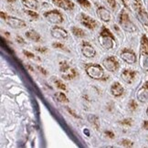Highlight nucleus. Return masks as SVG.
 Here are the masks:
<instances>
[{
  "instance_id": "6e6552de",
  "label": "nucleus",
  "mask_w": 148,
  "mask_h": 148,
  "mask_svg": "<svg viewBox=\"0 0 148 148\" xmlns=\"http://www.w3.org/2000/svg\"><path fill=\"white\" fill-rule=\"evenodd\" d=\"M102 66L110 72H116L120 68V62L114 56H110L102 60Z\"/></svg>"
},
{
  "instance_id": "20e7f679",
  "label": "nucleus",
  "mask_w": 148,
  "mask_h": 148,
  "mask_svg": "<svg viewBox=\"0 0 148 148\" xmlns=\"http://www.w3.org/2000/svg\"><path fill=\"white\" fill-rule=\"evenodd\" d=\"M134 8L139 21L148 29V15L143 8L141 0H134Z\"/></svg>"
},
{
  "instance_id": "412c9836",
  "label": "nucleus",
  "mask_w": 148,
  "mask_h": 148,
  "mask_svg": "<svg viewBox=\"0 0 148 148\" xmlns=\"http://www.w3.org/2000/svg\"><path fill=\"white\" fill-rule=\"evenodd\" d=\"M88 121L90 123V124L92 125V126L95 128V129H99L100 127V121H99V118L97 115L95 114H89L88 115Z\"/></svg>"
},
{
  "instance_id": "aec40b11",
  "label": "nucleus",
  "mask_w": 148,
  "mask_h": 148,
  "mask_svg": "<svg viewBox=\"0 0 148 148\" xmlns=\"http://www.w3.org/2000/svg\"><path fill=\"white\" fill-rule=\"evenodd\" d=\"M23 5L26 8L31 10H37L38 8V0H21Z\"/></svg>"
},
{
  "instance_id": "f03ea898",
  "label": "nucleus",
  "mask_w": 148,
  "mask_h": 148,
  "mask_svg": "<svg viewBox=\"0 0 148 148\" xmlns=\"http://www.w3.org/2000/svg\"><path fill=\"white\" fill-rule=\"evenodd\" d=\"M139 63L142 69L148 72V38L146 36H143L141 38Z\"/></svg>"
},
{
  "instance_id": "423d86ee",
  "label": "nucleus",
  "mask_w": 148,
  "mask_h": 148,
  "mask_svg": "<svg viewBox=\"0 0 148 148\" xmlns=\"http://www.w3.org/2000/svg\"><path fill=\"white\" fill-rule=\"evenodd\" d=\"M119 24H120L121 27L124 31L129 32V33H134L137 30L135 25L131 21L128 14L125 12V11H123L120 15V18H119Z\"/></svg>"
},
{
  "instance_id": "a19ab883",
  "label": "nucleus",
  "mask_w": 148,
  "mask_h": 148,
  "mask_svg": "<svg viewBox=\"0 0 148 148\" xmlns=\"http://www.w3.org/2000/svg\"><path fill=\"white\" fill-rule=\"evenodd\" d=\"M146 114H147V116H148V108H147V110H146Z\"/></svg>"
},
{
  "instance_id": "58836bf2",
  "label": "nucleus",
  "mask_w": 148,
  "mask_h": 148,
  "mask_svg": "<svg viewBox=\"0 0 148 148\" xmlns=\"http://www.w3.org/2000/svg\"><path fill=\"white\" fill-rule=\"evenodd\" d=\"M27 69L29 70L30 71H34V69H33V68H32L31 66H29V65H27Z\"/></svg>"
},
{
  "instance_id": "f3484780",
  "label": "nucleus",
  "mask_w": 148,
  "mask_h": 148,
  "mask_svg": "<svg viewBox=\"0 0 148 148\" xmlns=\"http://www.w3.org/2000/svg\"><path fill=\"white\" fill-rule=\"evenodd\" d=\"M97 15L100 19L103 22H110L112 19V16L109 10H107L103 7H99L97 8Z\"/></svg>"
},
{
  "instance_id": "bb28decb",
  "label": "nucleus",
  "mask_w": 148,
  "mask_h": 148,
  "mask_svg": "<svg viewBox=\"0 0 148 148\" xmlns=\"http://www.w3.org/2000/svg\"><path fill=\"white\" fill-rule=\"evenodd\" d=\"M26 12V14L29 16V18H31V19H35V20H37L38 18V14L37 13V12H34V10H26L25 11Z\"/></svg>"
},
{
  "instance_id": "4c0bfd02",
  "label": "nucleus",
  "mask_w": 148,
  "mask_h": 148,
  "mask_svg": "<svg viewBox=\"0 0 148 148\" xmlns=\"http://www.w3.org/2000/svg\"><path fill=\"white\" fill-rule=\"evenodd\" d=\"M144 128L146 131H148V121H145V123H144Z\"/></svg>"
},
{
  "instance_id": "5701e85b",
  "label": "nucleus",
  "mask_w": 148,
  "mask_h": 148,
  "mask_svg": "<svg viewBox=\"0 0 148 148\" xmlns=\"http://www.w3.org/2000/svg\"><path fill=\"white\" fill-rule=\"evenodd\" d=\"M55 99L59 102H61V103H68L69 102V99L67 98V96L63 92H60L55 93Z\"/></svg>"
},
{
  "instance_id": "a878e982",
  "label": "nucleus",
  "mask_w": 148,
  "mask_h": 148,
  "mask_svg": "<svg viewBox=\"0 0 148 148\" xmlns=\"http://www.w3.org/2000/svg\"><path fill=\"white\" fill-rule=\"evenodd\" d=\"M108 7H109L112 10H114L116 9V7H117V5H116V2H115V0H102Z\"/></svg>"
},
{
  "instance_id": "f704fd0d",
  "label": "nucleus",
  "mask_w": 148,
  "mask_h": 148,
  "mask_svg": "<svg viewBox=\"0 0 148 148\" xmlns=\"http://www.w3.org/2000/svg\"><path fill=\"white\" fill-rule=\"evenodd\" d=\"M104 134L107 136V137H109L110 139H113V138H114V134H113L112 131H105Z\"/></svg>"
},
{
  "instance_id": "72a5a7b5",
  "label": "nucleus",
  "mask_w": 148,
  "mask_h": 148,
  "mask_svg": "<svg viewBox=\"0 0 148 148\" xmlns=\"http://www.w3.org/2000/svg\"><path fill=\"white\" fill-rule=\"evenodd\" d=\"M35 49H36V50L38 51V52H39V53H46L47 51H48V49L46 47H37Z\"/></svg>"
},
{
  "instance_id": "dca6fc26",
  "label": "nucleus",
  "mask_w": 148,
  "mask_h": 148,
  "mask_svg": "<svg viewBox=\"0 0 148 148\" xmlns=\"http://www.w3.org/2000/svg\"><path fill=\"white\" fill-rule=\"evenodd\" d=\"M135 76H136V72L132 70H124L121 74L122 79L128 84H131L134 81Z\"/></svg>"
},
{
  "instance_id": "4468645a",
  "label": "nucleus",
  "mask_w": 148,
  "mask_h": 148,
  "mask_svg": "<svg viewBox=\"0 0 148 148\" xmlns=\"http://www.w3.org/2000/svg\"><path fill=\"white\" fill-rule=\"evenodd\" d=\"M52 2L58 8L67 11H71L74 9V4L71 0H52Z\"/></svg>"
},
{
  "instance_id": "9b49d317",
  "label": "nucleus",
  "mask_w": 148,
  "mask_h": 148,
  "mask_svg": "<svg viewBox=\"0 0 148 148\" xmlns=\"http://www.w3.org/2000/svg\"><path fill=\"white\" fill-rule=\"evenodd\" d=\"M81 50L82 55L84 57H86V58L90 59V58H94L96 56V49L88 41H82V43L81 44Z\"/></svg>"
},
{
  "instance_id": "39448f33",
  "label": "nucleus",
  "mask_w": 148,
  "mask_h": 148,
  "mask_svg": "<svg viewBox=\"0 0 148 148\" xmlns=\"http://www.w3.org/2000/svg\"><path fill=\"white\" fill-rule=\"evenodd\" d=\"M60 71L61 72L63 79H67V81L73 79L79 75L77 71L74 68H71V65L65 60L60 62Z\"/></svg>"
},
{
  "instance_id": "1a4fd4ad",
  "label": "nucleus",
  "mask_w": 148,
  "mask_h": 148,
  "mask_svg": "<svg viewBox=\"0 0 148 148\" xmlns=\"http://www.w3.org/2000/svg\"><path fill=\"white\" fill-rule=\"evenodd\" d=\"M79 21L81 22V24L84 26L85 27L89 28L90 30H94L95 28L99 27V23L92 18H90L88 15L82 13L79 16Z\"/></svg>"
},
{
  "instance_id": "393cba45",
  "label": "nucleus",
  "mask_w": 148,
  "mask_h": 148,
  "mask_svg": "<svg viewBox=\"0 0 148 148\" xmlns=\"http://www.w3.org/2000/svg\"><path fill=\"white\" fill-rule=\"evenodd\" d=\"M77 2L81 5V7L86 10H89L90 8H92V5L88 1V0H77Z\"/></svg>"
},
{
  "instance_id": "b1692460",
  "label": "nucleus",
  "mask_w": 148,
  "mask_h": 148,
  "mask_svg": "<svg viewBox=\"0 0 148 148\" xmlns=\"http://www.w3.org/2000/svg\"><path fill=\"white\" fill-rule=\"evenodd\" d=\"M53 83L55 84V86L58 88L59 90H66V85L63 83V82L60 81V79H53Z\"/></svg>"
},
{
  "instance_id": "f257e3e1",
  "label": "nucleus",
  "mask_w": 148,
  "mask_h": 148,
  "mask_svg": "<svg viewBox=\"0 0 148 148\" xmlns=\"http://www.w3.org/2000/svg\"><path fill=\"white\" fill-rule=\"evenodd\" d=\"M99 43L105 50H111L114 48L115 38L112 33L106 27H102L99 35Z\"/></svg>"
},
{
  "instance_id": "4be33fe9",
  "label": "nucleus",
  "mask_w": 148,
  "mask_h": 148,
  "mask_svg": "<svg viewBox=\"0 0 148 148\" xmlns=\"http://www.w3.org/2000/svg\"><path fill=\"white\" fill-rule=\"evenodd\" d=\"M71 33L76 38H84L85 36H86V33H85V31L82 29V28L75 27V26H73L71 27Z\"/></svg>"
},
{
  "instance_id": "9d476101",
  "label": "nucleus",
  "mask_w": 148,
  "mask_h": 148,
  "mask_svg": "<svg viewBox=\"0 0 148 148\" xmlns=\"http://www.w3.org/2000/svg\"><path fill=\"white\" fill-rule=\"evenodd\" d=\"M44 18H46L49 23L54 25H59L63 22V16L58 10H51L44 13Z\"/></svg>"
},
{
  "instance_id": "7c9ffc66",
  "label": "nucleus",
  "mask_w": 148,
  "mask_h": 148,
  "mask_svg": "<svg viewBox=\"0 0 148 148\" xmlns=\"http://www.w3.org/2000/svg\"><path fill=\"white\" fill-rule=\"evenodd\" d=\"M132 122H133L132 119H124V120L120 122V123L122 125H125V126H131L132 125Z\"/></svg>"
},
{
  "instance_id": "e433bc0d",
  "label": "nucleus",
  "mask_w": 148,
  "mask_h": 148,
  "mask_svg": "<svg viewBox=\"0 0 148 148\" xmlns=\"http://www.w3.org/2000/svg\"><path fill=\"white\" fill-rule=\"evenodd\" d=\"M38 69L39 70V71H40L42 74H44V75H47L48 74V71L44 69V68H42V67H40V66H38Z\"/></svg>"
},
{
  "instance_id": "2eb2a0df",
  "label": "nucleus",
  "mask_w": 148,
  "mask_h": 148,
  "mask_svg": "<svg viewBox=\"0 0 148 148\" xmlns=\"http://www.w3.org/2000/svg\"><path fill=\"white\" fill-rule=\"evenodd\" d=\"M110 92H111V94L112 96H114V97H120V96H122L123 94L124 90L120 82H114L111 85Z\"/></svg>"
},
{
  "instance_id": "a211bd4d",
  "label": "nucleus",
  "mask_w": 148,
  "mask_h": 148,
  "mask_svg": "<svg viewBox=\"0 0 148 148\" xmlns=\"http://www.w3.org/2000/svg\"><path fill=\"white\" fill-rule=\"evenodd\" d=\"M137 99L141 102L148 101V82H146L137 92Z\"/></svg>"
},
{
  "instance_id": "473e14b6",
  "label": "nucleus",
  "mask_w": 148,
  "mask_h": 148,
  "mask_svg": "<svg viewBox=\"0 0 148 148\" xmlns=\"http://www.w3.org/2000/svg\"><path fill=\"white\" fill-rule=\"evenodd\" d=\"M66 110L68 111V112H69V113H71V114L73 116V117H75V118H78V119H81V117H79L78 114H77V113L75 112H74L72 109H71V108H70V107H68V106H66Z\"/></svg>"
},
{
  "instance_id": "f8f14e48",
  "label": "nucleus",
  "mask_w": 148,
  "mask_h": 148,
  "mask_svg": "<svg viewBox=\"0 0 148 148\" xmlns=\"http://www.w3.org/2000/svg\"><path fill=\"white\" fill-rule=\"evenodd\" d=\"M120 58L128 64H134L136 62V55L130 49H123L120 53Z\"/></svg>"
},
{
  "instance_id": "c756f323",
  "label": "nucleus",
  "mask_w": 148,
  "mask_h": 148,
  "mask_svg": "<svg viewBox=\"0 0 148 148\" xmlns=\"http://www.w3.org/2000/svg\"><path fill=\"white\" fill-rule=\"evenodd\" d=\"M23 54L27 57V59H30V60H40L38 58H37V57L34 55L33 53L29 52V51L27 50H23Z\"/></svg>"
},
{
  "instance_id": "6ab92c4d",
  "label": "nucleus",
  "mask_w": 148,
  "mask_h": 148,
  "mask_svg": "<svg viewBox=\"0 0 148 148\" xmlns=\"http://www.w3.org/2000/svg\"><path fill=\"white\" fill-rule=\"evenodd\" d=\"M25 36L27 37V39H29L31 41L34 42H39L41 40V37L40 35L35 30H28L25 33Z\"/></svg>"
},
{
  "instance_id": "c9c22d12",
  "label": "nucleus",
  "mask_w": 148,
  "mask_h": 148,
  "mask_svg": "<svg viewBox=\"0 0 148 148\" xmlns=\"http://www.w3.org/2000/svg\"><path fill=\"white\" fill-rule=\"evenodd\" d=\"M16 42H18V44H22V45L26 44L25 40H24V39L22 38L20 36H16Z\"/></svg>"
},
{
  "instance_id": "7ed1b4c3",
  "label": "nucleus",
  "mask_w": 148,
  "mask_h": 148,
  "mask_svg": "<svg viewBox=\"0 0 148 148\" xmlns=\"http://www.w3.org/2000/svg\"><path fill=\"white\" fill-rule=\"evenodd\" d=\"M85 71H86L87 75L92 78L93 79H97V81H102V79H105L104 78V71L102 69V67L99 64H88L85 67Z\"/></svg>"
},
{
  "instance_id": "ddd939ff",
  "label": "nucleus",
  "mask_w": 148,
  "mask_h": 148,
  "mask_svg": "<svg viewBox=\"0 0 148 148\" xmlns=\"http://www.w3.org/2000/svg\"><path fill=\"white\" fill-rule=\"evenodd\" d=\"M50 34L56 39H66L68 38V32L63 27H53L50 29Z\"/></svg>"
},
{
  "instance_id": "ea45409f",
  "label": "nucleus",
  "mask_w": 148,
  "mask_h": 148,
  "mask_svg": "<svg viewBox=\"0 0 148 148\" xmlns=\"http://www.w3.org/2000/svg\"><path fill=\"white\" fill-rule=\"evenodd\" d=\"M7 1L8 2V3H14L16 0H7Z\"/></svg>"
},
{
  "instance_id": "2f4dec72",
  "label": "nucleus",
  "mask_w": 148,
  "mask_h": 148,
  "mask_svg": "<svg viewBox=\"0 0 148 148\" xmlns=\"http://www.w3.org/2000/svg\"><path fill=\"white\" fill-rule=\"evenodd\" d=\"M137 107H138V105H137V103H136V101L134 100H132L129 102V108L132 111L136 110V108H137Z\"/></svg>"
},
{
  "instance_id": "0eeeda50",
  "label": "nucleus",
  "mask_w": 148,
  "mask_h": 148,
  "mask_svg": "<svg viewBox=\"0 0 148 148\" xmlns=\"http://www.w3.org/2000/svg\"><path fill=\"white\" fill-rule=\"evenodd\" d=\"M1 18L5 23H7V25H8L10 27H12V28L18 29V28H23L26 27L25 21L21 20L19 18H14V16H8L7 14H4V12H1Z\"/></svg>"
},
{
  "instance_id": "c85d7f7f",
  "label": "nucleus",
  "mask_w": 148,
  "mask_h": 148,
  "mask_svg": "<svg viewBox=\"0 0 148 148\" xmlns=\"http://www.w3.org/2000/svg\"><path fill=\"white\" fill-rule=\"evenodd\" d=\"M52 47H53L54 49H57L69 51V50H68V49H66V47L64 46L63 44H61V43H60V42H54V43H52Z\"/></svg>"
},
{
  "instance_id": "cd10ccee",
  "label": "nucleus",
  "mask_w": 148,
  "mask_h": 148,
  "mask_svg": "<svg viewBox=\"0 0 148 148\" xmlns=\"http://www.w3.org/2000/svg\"><path fill=\"white\" fill-rule=\"evenodd\" d=\"M120 145L124 146V147H132V146H134V143L128 139H123L120 142Z\"/></svg>"
}]
</instances>
